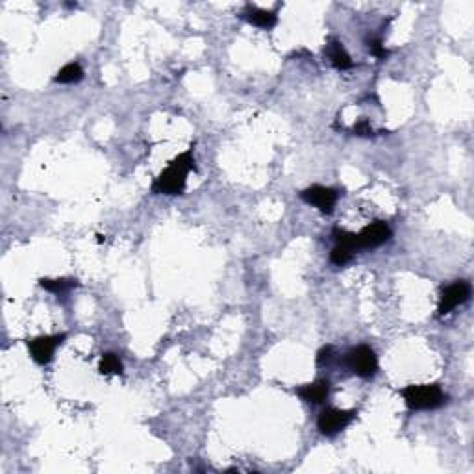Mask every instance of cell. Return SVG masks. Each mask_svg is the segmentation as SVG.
Returning <instances> with one entry per match:
<instances>
[{
    "label": "cell",
    "instance_id": "6da1fadb",
    "mask_svg": "<svg viewBox=\"0 0 474 474\" xmlns=\"http://www.w3.org/2000/svg\"><path fill=\"white\" fill-rule=\"evenodd\" d=\"M191 149L182 152L180 156H176L173 162L169 163L167 169L154 180L152 193H156V195H171V197L184 193L187 174L197 169L195 167V156H193Z\"/></svg>",
    "mask_w": 474,
    "mask_h": 474
},
{
    "label": "cell",
    "instance_id": "7a4b0ae2",
    "mask_svg": "<svg viewBox=\"0 0 474 474\" xmlns=\"http://www.w3.org/2000/svg\"><path fill=\"white\" fill-rule=\"evenodd\" d=\"M406 404L410 410L428 411L445 404V393L437 383H422V386H408L402 389Z\"/></svg>",
    "mask_w": 474,
    "mask_h": 474
},
{
    "label": "cell",
    "instance_id": "3957f363",
    "mask_svg": "<svg viewBox=\"0 0 474 474\" xmlns=\"http://www.w3.org/2000/svg\"><path fill=\"white\" fill-rule=\"evenodd\" d=\"M345 359H347L348 369L361 378H370L378 370V359H376L375 350L367 345H358V347L350 348Z\"/></svg>",
    "mask_w": 474,
    "mask_h": 474
},
{
    "label": "cell",
    "instance_id": "277c9868",
    "mask_svg": "<svg viewBox=\"0 0 474 474\" xmlns=\"http://www.w3.org/2000/svg\"><path fill=\"white\" fill-rule=\"evenodd\" d=\"M354 410H337V408H326L321 411L317 419V428L324 435H336L345 430L350 422L356 419Z\"/></svg>",
    "mask_w": 474,
    "mask_h": 474
},
{
    "label": "cell",
    "instance_id": "5b68a950",
    "mask_svg": "<svg viewBox=\"0 0 474 474\" xmlns=\"http://www.w3.org/2000/svg\"><path fill=\"white\" fill-rule=\"evenodd\" d=\"M468 296H471V283L465 282V280H457L452 285H448L446 290H443L437 312H439L441 317L448 315L452 310L465 304L468 301Z\"/></svg>",
    "mask_w": 474,
    "mask_h": 474
},
{
    "label": "cell",
    "instance_id": "8992f818",
    "mask_svg": "<svg viewBox=\"0 0 474 474\" xmlns=\"http://www.w3.org/2000/svg\"><path fill=\"white\" fill-rule=\"evenodd\" d=\"M65 339V334H59V336H41L35 337L32 341H28V350L30 356L34 359L35 363L46 365L50 363L54 358V352L58 345H61V341Z\"/></svg>",
    "mask_w": 474,
    "mask_h": 474
},
{
    "label": "cell",
    "instance_id": "52a82bcc",
    "mask_svg": "<svg viewBox=\"0 0 474 474\" xmlns=\"http://www.w3.org/2000/svg\"><path fill=\"white\" fill-rule=\"evenodd\" d=\"M301 198L304 202L321 209L323 214H332L337 202V191L332 187H324V185H312L301 193Z\"/></svg>",
    "mask_w": 474,
    "mask_h": 474
},
{
    "label": "cell",
    "instance_id": "ba28073f",
    "mask_svg": "<svg viewBox=\"0 0 474 474\" xmlns=\"http://www.w3.org/2000/svg\"><path fill=\"white\" fill-rule=\"evenodd\" d=\"M389 237H391V228H389L388 222L375 220L358 234V249H376V247L389 241Z\"/></svg>",
    "mask_w": 474,
    "mask_h": 474
},
{
    "label": "cell",
    "instance_id": "9c48e42d",
    "mask_svg": "<svg viewBox=\"0 0 474 474\" xmlns=\"http://www.w3.org/2000/svg\"><path fill=\"white\" fill-rule=\"evenodd\" d=\"M296 395L304 402H310V404H323L324 400L328 399L330 383L328 380H317L313 383H306V386L296 389Z\"/></svg>",
    "mask_w": 474,
    "mask_h": 474
},
{
    "label": "cell",
    "instance_id": "30bf717a",
    "mask_svg": "<svg viewBox=\"0 0 474 474\" xmlns=\"http://www.w3.org/2000/svg\"><path fill=\"white\" fill-rule=\"evenodd\" d=\"M241 17L250 23L252 26H258V28L269 30L272 26H276L278 23V15L276 12H267V10H261V8L256 6H247L241 13Z\"/></svg>",
    "mask_w": 474,
    "mask_h": 474
},
{
    "label": "cell",
    "instance_id": "8fae6325",
    "mask_svg": "<svg viewBox=\"0 0 474 474\" xmlns=\"http://www.w3.org/2000/svg\"><path fill=\"white\" fill-rule=\"evenodd\" d=\"M328 58L332 61V65L339 70H347L354 67V61L350 59L348 53L345 50V46L339 41H332L328 45Z\"/></svg>",
    "mask_w": 474,
    "mask_h": 474
},
{
    "label": "cell",
    "instance_id": "7c38bea8",
    "mask_svg": "<svg viewBox=\"0 0 474 474\" xmlns=\"http://www.w3.org/2000/svg\"><path fill=\"white\" fill-rule=\"evenodd\" d=\"M39 285L43 287V290L54 293V295H64V293L70 291L73 287H76L78 282L73 280V278H56V280L43 278V280H39Z\"/></svg>",
    "mask_w": 474,
    "mask_h": 474
},
{
    "label": "cell",
    "instance_id": "4fadbf2b",
    "mask_svg": "<svg viewBox=\"0 0 474 474\" xmlns=\"http://www.w3.org/2000/svg\"><path fill=\"white\" fill-rule=\"evenodd\" d=\"M84 78V69H82L78 64H69L65 65L64 69H59V73L56 75L54 80L58 84H76Z\"/></svg>",
    "mask_w": 474,
    "mask_h": 474
},
{
    "label": "cell",
    "instance_id": "5bb4252c",
    "mask_svg": "<svg viewBox=\"0 0 474 474\" xmlns=\"http://www.w3.org/2000/svg\"><path fill=\"white\" fill-rule=\"evenodd\" d=\"M332 237L336 241V247H343V249H348L356 252L358 249V234H352V231L341 230V228H336L332 231Z\"/></svg>",
    "mask_w": 474,
    "mask_h": 474
},
{
    "label": "cell",
    "instance_id": "9a60e30c",
    "mask_svg": "<svg viewBox=\"0 0 474 474\" xmlns=\"http://www.w3.org/2000/svg\"><path fill=\"white\" fill-rule=\"evenodd\" d=\"M99 370L102 372V375H121L122 372V361L119 359V356H117V354L108 352V354H104L102 358H100Z\"/></svg>",
    "mask_w": 474,
    "mask_h": 474
},
{
    "label": "cell",
    "instance_id": "2e32d148",
    "mask_svg": "<svg viewBox=\"0 0 474 474\" xmlns=\"http://www.w3.org/2000/svg\"><path fill=\"white\" fill-rule=\"evenodd\" d=\"M354 252L348 249H343V247H334V250L330 252V261L334 265H345L348 261L352 260Z\"/></svg>",
    "mask_w": 474,
    "mask_h": 474
},
{
    "label": "cell",
    "instance_id": "e0dca14e",
    "mask_svg": "<svg viewBox=\"0 0 474 474\" xmlns=\"http://www.w3.org/2000/svg\"><path fill=\"white\" fill-rule=\"evenodd\" d=\"M369 50H370V54H372V56H376L378 59H383V58H388L389 56V50L382 45V41L380 39L369 41Z\"/></svg>",
    "mask_w": 474,
    "mask_h": 474
},
{
    "label": "cell",
    "instance_id": "ac0fdd59",
    "mask_svg": "<svg viewBox=\"0 0 474 474\" xmlns=\"http://www.w3.org/2000/svg\"><path fill=\"white\" fill-rule=\"evenodd\" d=\"M334 356H336V348L332 347V345L321 348V350H319V354H317V363L319 365H330L332 363V359H334Z\"/></svg>",
    "mask_w": 474,
    "mask_h": 474
},
{
    "label": "cell",
    "instance_id": "d6986e66",
    "mask_svg": "<svg viewBox=\"0 0 474 474\" xmlns=\"http://www.w3.org/2000/svg\"><path fill=\"white\" fill-rule=\"evenodd\" d=\"M354 133H358V135H370L372 133V130H370V126H369V122L365 121H359L358 124H354Z\"/></svg>",
    "mask_w": 474,
    "mask_h": 474
}]
</instances>
